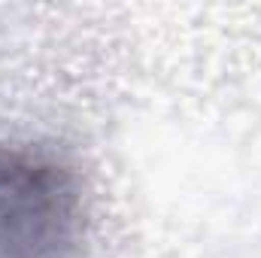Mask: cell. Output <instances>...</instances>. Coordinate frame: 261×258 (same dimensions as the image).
<instances>
[{
  "mask_svg": "<svg viewBox=\"0 0 261 258\" xmlns=\"http://www.w3.org/2000/svg\"><path fill=\"white\" fill-rule=\"evenodd\" d=\"M82 194L76 176L40 149L0 152V258H76Z\"/></svg>",
  "mask_w": 261,
  "mask_h": 258,
  "instance_id": "cell-1",
  "label": "cell"
}]
</instances>
